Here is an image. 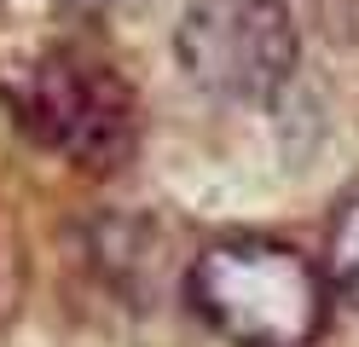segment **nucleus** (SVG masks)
<instances>
[{
  "mask_svg": "<svg viewBox=\"0 0 359 347\" xmlns=\"http://www.w3.org/2000/svg\"><path fill=\"white\" fill-rule=\"evenodd\" d=\"M186 301L232 347H313L330 324L325 266L284 238L232 231L191 254Z\"/></svg>",
  "mask_w": 359,
  "mask_h": 347,
  "instance_id": "obj_1",
  "label": "nucleus"
},
{
  "mask_svg": "<svg viewBox=\"0 0 359 347\" xmlns=\"http://www.w3.org/2000/svg\"><path fill=\"white\" fill-rule=\"evenodd\" d=\"M12 110L35 145L87 174H116L140 151V99L87 46H47L12 81Z\"/></svg>",
  "mask_w": 359,
  "mask_h": 347,
  "instance_id": "obj_2",
  "label": "nucleus"
},
{
  "mask_svg": "<svg viewBox=\"0 0 359 347\" xmlns=\"http://www.w3.org/2000/svg\"><path fill=\"white\" fill-rule=\"evenodd\" d=\"M174 58L220 104H273L296 76L302 29L284 0H191L174 29Z\"/></svg>",
  "mask_w": 359,
  "mask_h": 347,
  "instance_id": "obj_3",
  "label": "nucleus"
},
{
  "mask_svg": "<svg viewBox=\"0 0 359 347\" xmlns=\"http://www.w3.org/2000/svg\"><path fill=\"white\" fill-rule=\"evenodd\" d=\"M325 278H330V295L359 307V185L336 203L330 231H325Z\"/></svg>",
  "mask_w": 359,
  "mask_h": 347,
  "instance_id": "obj_4",
  "label": "nucleus"
},
{
  "mask_svg": "<svg viewBox=\"0 0 359 347\" xmlns=\"http://www.w3.org/2000/svg\"><path fill=\"white\" fill-rule=\"evenodd\" d=\"M313 12L336 46H359V0H313Z\"/></svg>",
  "mask_w": 359,
  "mask_h": 347,
  "instance_id": "obj_5",
  "label": "nucleus"
},
{
  "mask_svg": "<svg viewBox=\"0 0 359 347\" xmlns=\"http://www.w3.org/2000/svg\"><path fill=\"white\" fill-rule=\"evenodd\" d=\"M58 6H70V12H87V18H93V12L110 6V0H58Z\"/></svg>",
  "mask_w": 359,
  "mask_h": 347,
  "instance_id": "obj_6",
  "label": "nucleus"
}]
</instances>
